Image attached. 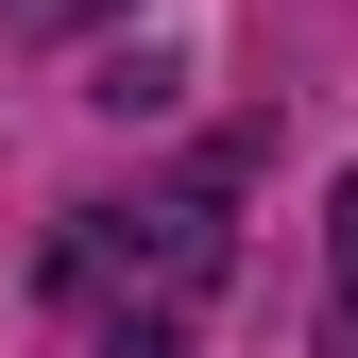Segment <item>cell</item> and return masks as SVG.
<instances>
[{
    "label": "cell",
    "mask_w": 358,
    "mask_h": 358,
    "mask_svg": "<svg viewBox=\"0 0 358 358\" xmlns=\"http://www.w3.org/2000/svg\"><path fill=\"white\" fill-rule=\"evenodd\" d=\"M341 324H358V188H341Z\"/></svg>",
    "instance_id": "cell-2"
},
{
    "label": "cell",
    "mask_w": 358,
    "mask_h": 358,
    "mask_svg": "<svg viewBox=\"0 0 358 358\" xmlns=\"http://www.w3.org/2000/svg\"><path fill=\"white\" fill-rule=\"evenodd\" d=\"M205 273H222V222H205V188L85 205L69 239H52V307H69V341H85V358H171V324L205 307Z\"/></svg>",
    "instance_id": "cell-1"
}]
</instances>
